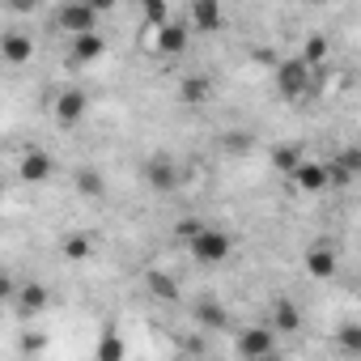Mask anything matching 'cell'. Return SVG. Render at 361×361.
Segmentation results:
<instances>
[{
  "label": "cell",
  "mask_w": 361,
  "mask_h": 361,
  "mask_svg": "<svg viewBox=\"0 0 361 361\" xmlns=\"http://www.w3.org/2000/svg\"><path fill=\"white\" fill-rule=\"evenodd\" d=\"M302 161H306V157H302L298 145H276V149H272V170H281V174H289V178L298 174Z\"/></svg>",
  "instance_id": "21"
},
{
  "label": "cell",
  "mask_w": 361,
  "mask_h": 361,
  "mask_svg": "<svg viewBox=\"0 0 361 361\" xmlns=\"http://www.w3.org/2000/svg\"><path fill=\"white\" fill-rule=\"evenodd\" d=\"M323 56H327V39H323V35L306 39V51H302V60H306L310 68H319V64H323Z\"/></svg>",
  "instance_id": "27"
},
{
  "label": "cell",
  "mask_w": 361,
  "mask_h": 361,
  "mask_svg": "<svg viewBox=\"0 0 361 361\" xmlns=\"http://www.w3.org/2000/svg\"><path fill=\"white\" fill-rule=\"evenodd\" d=\"M331 340H336V348H340V353H348V357H361V323H340Z\"/></svg>",
  "instance_id": "22"
},
{
  "label": "cell",
  "mask_w": 361,
  "mask_h": 361,
  "mask_svg": "<svg viewBox=\"0 0 361 361\" xmlns=\"http://www.w3.org/2000/svg\"><path fill=\"white\" fill-rule=\"evenodd\" d=\"M73 178H77V192H81V196H102V192H106V178H102V170H94V166H81Z\"/></svg>",
  "instance_id": "24"
},
{
  "label": "cell",
  "mask_w": 361,
  "mask_h": 361,
  "mask_svg": "<svg viewBox=\"0 0 361 361\" xmlns=\"http://www.w3.org/2000/svg\"><path fill=\"white\" fill-rule=\"evenodd\" d=\"M51 170H56V161L43 149H26L22 161H18V178H22V183H47Z\"/></svg>",
  "instance_id": "12"
},
{
  "label": "cell",
  "mask_w": 361,
  "mask_h": 361,
  "mask_svg": "<svg viewBox=\"0 0 361 361\" xmlns=\"http://www.w3.org/2000/svg\"><path fill=\"white\" fill-rule=\"evenodd\" d=\"M145 285H149V293H153L157 302H178V281H174L170 272L149 268V272H145Z\"/></svg>",
  "instance_id": "19"
},
{
  "label": "cell",
  "mask_w": 361,
  "mask_h": 361,
  "mask_svg": "<svg viewBox=\"0 0 361 361\" xmlns=\"http://www.w3.org/2000/svg\"><path fill=\"white\" fill-rule=\"evenodd\" d=\"M200 230H204V221H192V217H188V221H178V226L170 230V238H174V243H183V247H192V238H196Z\"/></svg>",
  "instance_id": "28"
},
{
  "label": "cell",
  "mask_w": 361,
  "mask_h": 361,
  "mask_svg": "<svg viewBox=\"0 0 361 361\" xmlns=\"http://www.w3.org/2000/svg\"><path fill=\"white\" fill-rule=\"evenodd\" d=\"M178 98H183V106H204L213 98V81L204 73H192V77H183V85H178Z\"/></svg>",
  "instance_id": "18"
},
{
  "label": "cell",
  "mask_w": 361,
  "mask_h": 361,
  "mask_svg": "<svg viewBox=\"0 0 361 361\" xmlns=\"http://www.w3.org/2000/svg\"><path fill=\"white\" fill-rule=\"evenodd\" d=\"M234 353L243 361H276V331L268 323H251V327H238L234 336Z\"/></svg>",
  "instance_id": "2"
},
{
  "label": "cell",
  "mask_w": 361,
  "mask_h": 361,
  "mask_svg": "<svg viewBox=\"0 0 361 361\" xmlns=\"http://www.w3.org/2000/svg\"><path fill=\"white\" fill-rule=\"evenodd\" d=\"M47 302H51V293H47V285H39V281H26V285H18V293H13V310L26 314V319L43 314Z\"/></svg>",
  "instance_id": "11"
},
{
  "label": "cell",
  "mask_w": 361,
  "mask_h": 361,
  "mask_svg": "<svg viewBox=\"0 0 361 361\" xmlns=\"http://www.w3.org/2000/svg\"><path fill=\"white\" fill-rule=\"evenodd\" d=\"M192 259L196 264H226L230 255H234V238L226 234V230H217V226H204L196 238H192Z\"/></svg>",
  "instance_id": "4"
},
{
  "label": "cell",
  "mask_w": 361,
  "mask_h": 361,
  "mask_svg": "<svg viewBox=\"0 0 361 361\" xmlns=\"http://www.w3.org/2000/svg\"><path fill=\"white\" fill-rule=\"evenodd\" d=\"M314 73H319V68H310L302 56L281 60V64H276V90H281V98H289V102L310 98V94H314Z\"/></svg>",
  "instance_id": "1"
},
{
  "label": "cell",
  "mask_w": 361,
  "mask_h": 361,
  "mask_svg": "<svg viewBox=\"0 0 361 361\" xmlns=\"http://www.w3.org/2000/svg\"><path fill=\"white\" fill-rule=\"evenodd\" d=\"M85 106H90L85 90L68 85V90H60V94H56V102H51V115H56V123H60V128H73V123H81Z\"/></svg>",
  "instance_id": "7"
},
{
  "label": "cell",
  "mask_w": 361,
  "mask_h": 361,
  "mask_svg": "<svg viewBox=\"0 0 361 361\" xmlns=\"http://www.w3.org/2000/svg\"><path fill=\"white\" fill-rule=\"evenodd\" d=\"M149 39V47L157 51V56H183L188 51V43H192V26L188 22H166L161 30H153V35H145Z\"/></svg>",
  "instance_id": "5"
},
{
  "label": "cell",
  "mask_w": 361,
  "mask_h": 361,
  "mask_svg": "<svg viewBox=\"0 0 361 361\" xmlns=\"http://www.w3.org/2000/svg\"><path fill=\"white\" fill-rule=\"evenodd\" d=\"M268 327H272L276 336L298 331V327H302V310H298V302H293V298H276V302H272V319H268Z\"/></svg>",
  "instance_id": "16"
},
{
  "label": "cell",
  "mask_w": 361,
  "mask_h": 361,
  "mask_svg": "<svg viewBox=\"0 0 361 361\" xmlns=\"http://www.w3.org/2000/svg\"><path fill=\"white\" fill-rule=\"evenodd\" d=\"M102 56H106V35H102V30L81 35V39H73V47H68V60H73V64H94V60H102Z\"/></svg>",
  "instance_id": "15"
},
{
  "label": "cell",
  "mask_w": 361,
  "mask_h": 361,
  "mask_svg": "<svg viewBox=\"0 0 361 361\" xmlns=\"http://www.w3.org/2000/svg\"><path fill=\"white\" fill-rule=\"evenodd\" d=\"M140 18H145V30H149V35H153V30H161L166 22H174V13H170V5H166V0H145Z\"/></svg>",
  "instance_id": "23"
},
{
  "label": "cell",
  "mask_w": 361,
  "mask_h": 361,
  "mask_svg": "<svg viewBox=\"0 0 361 361\" xmlns=\"http://www.w3.org/2000/svg\"><path fill=\"white\" fill-rule=\"evenodd\" d=\"M327 174L336 188H348L353 178H361V145H344L331 161H327Z\"/></svg>",
  "instance_id": "8"
},
{
  "label": "cell",
  "mask_w": 361,
  "mask_h": 361,
  "mask_svg": "<svg viewBox=\"0 0 361 361\" xmlns=\"http://www.w3.org/2000/svg\"><path fill=\"white\" fill-rule=\"evenodd\" d=\"M94 357H98V361H123V340H119V331H115V327H106V331L98 336Z\"/></svg>",
  "instance_id": "25"
},
{
  "label": "cell",
  "mask_w": 361,
  "mask_h": 361,
  "mask_svg": "<svg viewBox=\"0 0 361 361\" xmlns=\"http://www.w3.org/2000/svg\"><path fill=\"white\" fill-rule=\"evenodd\" d=\"M0 60H5L9 68L30 64V60H35V35H22V30L0 35Z\"/></svg>",
  "instance_id": "9"
},
{
  "label": "cell",
  "mask_w": 361,
  "mask_h": 361,
  "mask_svg": "<svg viewBox=\"0 0 361 361\" xmlns=\"http://www.w3.org/2000/svg\"><path fill=\"white\" fill-rule=\"evenodd\" d=\"M60 255H64V259H90V255H94V238L81 234V230H73V234L60 238Z\"/></svg>",
  "instance_id": "20"
},
{
  "label": "cell",
  "mask_w": 361,
  "mask_h": 361,
  "mask_svg": "<svg viewBox=\"0 0 361 361\" xmlns=\"http://www.w3.org/2000/svg\"><path fill=\"white\" fill-rule=\"evenodd\" d=\"M306 272L314 276V281H331L336 272H340V251L336 247H327V243H319V247H310L306 251Z\"/></svg>",
  "instance_id": "10"
},
{
  "label": "cell",
  "mask_w": 361,
  "mask_h": 361,
  "mask_svg": "<svg viewBox=\"0 0 361 361\" xmlns=\"http://www.w3.org/2000/svg\"><path fill=\"white\" fill-rule=\"evenodd\" d=\"M221 145H226V153H238V157H243V153L251 149V132H243V128H230V132L221 136Z\"/></svg>",
  "instance_id": "26"
},
{
  "label": "cell",
  "mask_w": 361,
  "mask_h": 361,
  "mask_svg": "<svg viewBox=\"0 0 361 361\" xmlns=\"http://www.w3.org/2000/svg\"><path fill=\"white\" fill-rule=\"evenodd\" d=\"M102 13H106L102 5H85V0H68V5H60L56 22H60V30H64L68 39H81V35H94V30H98V18H102Z\"/></svg>",
  "instance_id": "3"
},
{
  "label": "cell",
  "mask_w": 361,
  "mask_h": 361,
  "mask_svg": "<svg viewBox=\"0 0 361 361\" xmlns=\"http://www.w3.org/2000/svg\"><path fill=\"white\" fill-rule=\"evenodd\" d=\"M188 22H192V30H200V35H217V30H221V5H217V0H192Z\"/></svg>",
  "instance_id": "14"
},
{
  "label": "cell",
  "mask_w": 361,
  "mask_h": 361,
  "mask_svg": "<svg viewBox=\"0 0 361 361\" xmlns=\"http://www.w3.org/2000/svg\"><path fill=\"white\" fill-rule=\"evenodd\" d=\"M145 178H149V188L153 192H178V183H183V170H178V161L174 157H166V153H157V157H149L145 161Z\"/></svg>",
  "instance_id": "6"
},
{
  "label": "cell",
  "mask_w": 361,
  "mask_h": 361,
  "mask_svg": "<svg viewBox=\"0 0 361 361\" xmlns=\"http://www.w3.org/2000/svg\"><path fill=\"white\" fill-rule=\"evenodd\" d=\"M192 319H196L204 331H221V327L230 323V314H226V306H221L217 298H200L196 310H192Z\"/></svg>",
  "instance_id": "17"
},
{
  "label": "cell",
  "mask_w": 361,
  "mask_h": 361,
  "mask_svg": "<svg viewBox=\"0 0 361 361\" xmlns=\"http://www.w3.org/2000/svg\"><path fill=\"white\" fill-rule=\"evenodd\" d=\"M293 188L298 192H306V196H314V192H323V188H331V174H327V161H302L298 166V174H293Z\"/></svg>",
  "instance_id": "13"
}]
</instances>
